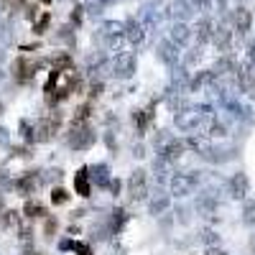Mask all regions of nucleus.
I'll list each match as a JSON object with an SVG mask.
<instances>
[{
  "mask_svg": "<svg viewBox=\"0 0 255 255\" xmlns=\"http://www.w3.org/2000/svg\"><path fill=\"white\" fill-rule=\"evenodd\" d=\"M38 3H51V0H38Z\"/></svg>",
  "mask_w": 255,
  "mask_h": 255,
  "instance_id": "52",
  "label": "nucleus"
},
{
  "mask_svg": "<svg viewBox=\"0 0 255 255\" xmlns=\"http://www.w3.org/2000/svg\"><path fill=\"white\" fill-rule=\"evenodd\" d=\"M125 220H128V212H125V209H113V212H110V220H108V225H110V230H113V235L123 230Z\"/></svg>",
  "mask_w": 255,
  "mask_h": 255,
  "instance_id": "21",
  "label": "nucleus"
},
{
  "mask_svg": "<svg viewBox=\"0 0 255 255\" xmlns=\"http://www.w3.org/2000/svg\"><path fill=\"white\" fill-rule=\"evenodd\" d=\"M184 151H186V143L179 140V138H168L161 148H158V158H163L166 163H179L184 158Z\"/></svg>",
  "mask_w": 255,
  "mask_h": 255,
  "instance_id": "8",
  "label": "nucleus"
},
{
  "mask_svg": "<svg viewBox=\"0 0 255 255\" xmlns=\"http://www.w3.org/2000/svg\"><path fill=\"white\" fill-rule=\"evenodd\" d=\"M197 212H199V215H204V217L215 215V212H217V199L212 197V194H202L197 199Z\"/></svg>",
  "mask_w": 255,
  "mask_h": 255,
  "instance_id": "20",
  "label": "nucleus"
},
{
  "mask_svg": "<svg viewBox=\"0 0 255 255\" xmlns=\"http://www.w3.org/2000/svg\"><path fill=\"white\" fill-rule=\"evenodd\" d=\"M38 184H41L38 171H26L23 176H20V179L15 181V189H18L23 197H28V194H33V191H36V186H38Z\"/></svg>",
  "mask_w": 255,
  "mask_h": 255,
  "instance_id": "14",
  "label": "nucleus"
},
{
  "mask_svg": "<svg viewBox=\"0 0 255 255\" xmlns=\"http://www.w3.org/2000/svg\"><path fill=\"white\" fill-rule=\"evenodd\" d=\"M10 135H8V128H0V145H8Z\"/></svg>",
  "mask_w": 255,
  "mask_h": 255,
  "instance_id": "41",
  "label": "nucleus"
},
{
  "mask_svg": "<svg viewBox=\"0 0 255 255\" xmlns=\"http://www.w3.org/2000/svg\"><path fill=\"white\" fill-rule=\"evenodd\" d=\"M194 33H197L199 46H202V44H207V41L212 38V23H209V20H202V23L197 26V31H194Z\"/></svg>",
  "mask_w": 255,
  "mask_h": 255,
  "instance_id": "25",
  "label": "nucleus"
},
{
  "mask_svg": "<svg viewBox=\"0 0 255 255\" xmlns=\"http://www.w3.org/2000/svg\"><path fill=\"white\" fill-rule=\"evenodd\" d=\"M145 31H148V28L140 23V20H135V18H130V20L123 26L125 41H128V44H133V46H143V44H145Z\"/></svg>",
  "mask_w": 255,
  "mask_h": 255,
  "instance_id": "9",
  "label": "nucleus"
},
{
  "mask_svg": "<svg viewBox=\"0 0 255 255\" xmlns=\"http://www.w3.org/2000/svg\"><path fill=\"white\" fill-rule=\"evenodd\" d=\"M72 250H74L77 255H95L92 248H90L87 243H72Z\"/></svg>",
  "mask_w": 255,
  "mask_h": 255,
  "instance_id": "36",
  "label": "nucleus"
},
{
  "mask_svg": "<svg viewBox=\"0 0 255 255\" xmlns=\"http://www.w3.org/2000/svg\"><path fill=\"white\" fill-rule=\"evenodd\" d=\"M250 250H253V255H255V235L250 238Z\"/></svg>",
  "mask_w": 255,
  "mask_h": 255,
  "instance_id": "47",
  "label": "nucleus"
},
{
  "mask_svg": "<svg viewBox=\"0 0 255 255\" xmlns=\"http://www.w3.org/2000/svg\"><path fill=\"white\" fill-rule=\"evenodd\" d=\"M18 225H20V217H18V212L15 209H8V212H3V227L5 230H18Z\"/></svg>",
  "mask_w": 255,
  "mask_h": 255,
  "instance_id": "27",
  "label": "nucleus"
},
{
  "mask_svg": "<svg viewBox=\"0 0 255 255\" xmlns=\"http://www.w3.org/2000/svg\"><path fill=\"white\" fill-rule=\"evenodd\" d=\"M199 59H202V49L197 46L191 54H186V59H184V67H194V64H197Z\"/></svg>",
  "mask_w": 255,
  "mask_h": 255,
  "instance_id": "33",
  "label": "nucleus"
},
{
  "mask_svg": "<svg viewBox=\"0 0 255 255\" xmlns=\"http://www.w3.org/2000/svg\"><path fill=\"white\" fill-rule=\"evenodd\" d=\"M56 230H59V222H56L54 217H49V220H46V225H44V235H46V238L51 240V238H54V232H56Z\"/></svg>",
  "mask_w": 255,
  "mask_h": 255,
  "instance_id": "34",
  "label": "nucleus"
},
{
  "mask_svg": "<svg viewBox=\"0 0 255 255\" xmlns=\"http://www.w3.org/2000/svg\"><path fill=\"white\" fill-rule=\"evenodd\" d=\"M248 176L245 174H232L230 176V181H227V189H230V197L232 199H245V194H248Z\"/></svg>",
  "mask_w": 255,
  "mask_h": 255,
  "instance_id": "12",
  "label": "nucleus"
},
{
  "mask_svg": "<svg viewBox=\"0 0 255 255\" xmlns=\"http://www.w3.org/2000/svg\"><path fill=\"white\" fill-rule=\"evenodd\" d=\"M61 120H64V115L59 113V110H51V113H46V115H41L38 120H36V143H49V140H54V135L59 133V128H61Z\"/></svg>",
  "mask_w": 255,
  "mask_h": 255,
  "instance_id": "3",
  "label": "nucleus"
},
{
  "mask_svg": "<svg viewBox=\"0 0 255 255\" xmlns=\"http://www.w3.org/2000/svg\"><path fill=\"white\" fill-rule=\"evenodd\" d=\"M179 51H181V49L174 46L171 41L166 38V41H161V44H158V51H156V54H158V59L166 64V67H176V64H179Z\"/></svg>",
  "mask_w": 255,
  "mask_h": 255,
  "instance_id": "11",
  "label": "nucleus"
},
{
  "mask_svg": "<svg viewBox=\"0 0 255 255\" xmlns=\"http://www.w3.org/2000/svg\"><path fill=\"white\" fill-rule=\"evenodd\" d=\"M133 156H135V158H143V156H145V148H143L140 143H138V145L133 148Z\"/></svg>",
  "mask_w": 255,
  "mask_h": 255,
  "instance_id": "44",
  "label": "nucleus"
},
{
  "mask_svg": "<svg viewBox=\"0 0 255 255\" xmlns=\"http://www.w3.org/2000/svg\"><path fill=\"white\" fill-rule=\"evenodd\" d=\"M3 77H5V74H3V69H0V82H3Z\"/></svg>",
  "mask_w": 255,
  "mask_h": 255,
  "instance_id": "51",
  "label": "nucleus"
},
{
  "mask_svg": "<svg viewBox=\"0 0 255 255\" xmlns=\"http://www.w3.org/2000/svg\"><path fill=\"white\" fill-rule=\"evenodd\" d=\"M243 222L250 225V227H255V199L245 202V207H243Z\"/></svg>",
  "mask_w": 255,
  "mask_h": 255,
  "instance_id": "29",
  "label": "nucleus"
},
{
  "mask_svg": "<svg viewBox=\"0 0 255 255\" xmlns=\"http://www.w3.org/2000/svg\"><path fill=\"white\" fill-rule=\"evenodd\" d=\"M41 67H44V61H33V59L20 56V59H15V64H13V77H15L18 82H31V79L38 74Z\"/></svg>",
  "mask_w": 255,
  "mask_h": 255,
  "instance_id": "7",
  "label": "nucleus"
},
{
  "mask_svg": "<svg viewBox=\"0 0 255 255\" xmlns=\"http://www.w3.org/2000/svg\"><path fill=\"white\" fill-rule=\"evenodd\" d=\"M95 140H97V133L90 123H77L67 133V145L72 151H87V148L95 145Z\"/></svg>",
  "mask_w": 255,
  "mask_h": 255,
  "instance_id": "2",
  "label": "nucleus"
},
{
  "mask_svg": "<svg viewBox=\"0 0 255 255\" xmlns=\"http://www.w3.org/2000/svg\"><path fill=\"white\" fill-rule=\"evenodd\" d=\"M3 59H5V51H3V49H0V61H3Z\"/></svg>",
  "mask_w": 255,
  "mask_h": 255,
  "instance_id": "50",
  "label": "nucleus"
},
{
  "mask_svg": "<svg viewBox=\"0 0 255 255\" xmlns=\"http://www.w3.org/2000/svg\"><path fill=\"white\" fill-rule=\"evenodd\" d=\"M245 67H250V69L255 72V41L250 44V51H248V64H245Z\"/></svg>",
  "mask_w": 255,
  "mask_h": 255,
  "instance_id": "39",
  "label": "nucleus"
},
{
  "mask_svg": "<svg viewBox=\"0 0 255 255\" xmlns=\"http://www.w3.org/2000/svg\"><path fill=\"white\" fill-rule=\"evenodd\" d=\"M90 115H92V108H90V105H82V108H77L74 115H72V125H77V123H87Z\"/></svg>",
  "mask_w": 255,
  "mask_h": 255,
  "instance_id": "28",
  "label": "nucleus"
},
{
  "mask_svg": "<svg viewBox=\"0 0 255 255\" xmlns=\"http://www.w3.org/2000/svg\"><path fill=\"white\" fill-rule=\"evenodd\" d=\"M138 72V59L133 51H123L113 59V77L115 79H130Z\"/></svg>",
  "mask_w": 255,
  "mask_h": 255,
  "instance_id": "5",
  "label": "nucleus"
},
{
  "mask_svg": "<svg viewBox=\"0 0 255 255\" xmlns=\"http://www.w3.org/2000/svg\"><path fill=\"white\" fill-rule=\"evenodd\" d=\"M148 197V174L143 168H135L128 179V199L130 202H143Z\"/></svg>",
  "mask_w": 255,
  "mask_h": 255,
  "instance_id": "6",
  "label": "nucleus"
},
{
  "mask_svg": "<svg viewBox=\"0 0 255 255\" xmlns=\"http://www.w3.org/2000/svg\"><path fill=\"white\" fill-rule=\"evenodd\" d=\"M87 168H90V181H95L100 189L110 186V168L105 163H95V166H87Z\"/></svg>",
  "mask_w": 255,
  "mask_h": 255,
  "instance_id": "15",
  "label": "nucleus"
},
{
  "mask_svg": "<svg viewBox=\"0 0 255 255\" xmlns=\"http://www.w3.org/2000/svg\"><path fill=\"white\" fill-rule=\"evenodd\" d=\"M74 191H77L82 199H87L92 194V181H90V168L87 166L77 171V176H74Z\"/></svg>",
  "mask_w": 255,
  "mask_h": 255,
  "instance_id": "13",
  "label": "nucleus"
},
{
  "mask_svg": "<svg viewBox=\"0 0 255 255\" xmlns=\"http://www.w3.org/2000/svg\"><path fill=\"white\" fill-rule=\"evenodd\" d=\"M110 255H125V253H123V250H113Z\"/></svg>",
  "mask_w": 255,
  "mask_h": 255,
  "instance_id": "49",
  "label": "nucleus"
},
{
  "mask_svg": "<svg viewBox=\"0 0 255 255\" xmlns=\"http://www.w3.org/2000/svg\"><path fill=\"white\" fill-rule=\"evenodd\" d=\"M238 84H240V92H245L248 97H255V72L250 67L238 72Z\"/></svg>",
  "mask_w": 255,
  "mask_h": 255,
  "instance_id": "16",
  "label": "nucleus"
},
{
  "mask_svg": "<svg viewBox=\"0 0 255 255\" xmlns=\"http://www.w3.org/2000/svg\"><path fill=\"white\" fill-rule=\"evenodd\" d=\"M168 204H171V199H168V194H163V191L158 189L156 194L151 197V202H148V212H151V215H163V212L168 209Z\"/></svg>",
  "mask_w": 255,
  "mask_h": 255,
  "instance_id": "18",
  "label": "nucleus"
},
{
  "mask_svg": "<svg viewBox=\"0 0 255 255\" xmlns=\"http://www.w3.org/2000/svg\"><path fill=\"white\" fill-rule=\"evenodd\" d=\"M18 130H20V138H23L28 145H33V143H36V128L31 125V120H20Z\"/></svg>",
  "mask_w": 255,
  "mask_h": 255,
  "instance_id": "22",
  "label": "nucleus"
},
{
  "mask_svg": "<svg viewBox=\"0 0 255 255\" xmlns=\"http://www.w3.org/2000/svg\"><path fill=\"white\" fill-rule=\"evenodd\" d=\"M105 143H108L110 151H115V140H113V133H105Z\"/></svg>",
  "mask_w": 255,
  "mask_h": 255,
  "instance_id": "45",
  "label": "nucleus"
},
{
  "mask_svg": "<svg viewBox=\"0 0 255 255\" xmlns=\"http://www.w3.org/2000/svg\"><path fill=\"white\" fill-rule=\"evenodd\" d=\"M212 118V110L209 108H191V105H186L184 110H179L176 115H174V125L179 128L181 133H194V130H199V128H204Z\"/></svg>",
  "mask_w": 255,
  "mask_h": 255,
  "instance_id": "1",
  "label": "nucleus"
},
{
  "mask_svg": "<svg viewBox=\"0 0 255 255\" xmlns=\"http://www.w3.org/2000/svg\"><path fill=\"white\" fill-rule=\"evenodd\" d=\"M108 189H110L113 194L118 197V194H120V181H118V179H110V186H108Z\"/></svg>",
  "mask_w": 255,
  "mask_h": 255,
  "instance_id": "42",
  "label": "nucleus"
},
{
  "mask_svg": "<svg viewBox=\"0 0 255 255\" xmlns=\"http://www.w3.org/2000/svg\"><path fill=\"white\" fill-rule=\"evenodd\" d=\"M118 33H123V23H118V20H108V23H102V28H100L102 38H110V36H118Z\"/></svg>",
  "mask_w": 255,
  "mask_h": 255,
  "instance_id": "24",
  "label": "nucleus"
},
{
  "mask_svg": "<svg viewBox=\"0 0 255 255\" xmlns=\"http://www.w3.org/2000/svg\"><path fill=\"white\" fill-rule=\"evenodd\" d=\"M23 212H26V217H28V220H36V217H46V209H44V204H38V202H33V199H28V202H26Z\"/></svg>",
  "mask_w": 255,
  "mask_h": 255,
  "instance_id": "23",
  "label": "nucleus"
},
{
  "mask_svg": "<svg viewBox=\"0 0 255 255\" xmlns=\"http://www.w3.org/2000/svg\"><path fill=\"white\" fill-rule=\"evenodd\" d=\"M189 38H191V31H189V26L184 23V20H176V23L171 26V31H168V41H171L174 46L184 49V46L189 44Z\"/></svg>",
  "mask_w": 255,
  "mask_h": 255,
  "instance_id": "10",
  "label": "nucleus"
},
{
  "mask_svg": "<svg viewBox=\"0 0 255 255\" xmlns=\"http://www.w3.org/2000/svg\"><path fill=\"white\" fill-rule=\"evenodd\" d=\"M49 23H51V15H49V13H44V15H41L38 20H33V33H36V36H41V33H46Z\"/></svg>",
  "mask_w": 255,
  "mask_h": 255,
  "instance_id": "30",
  "label": "nucleus"
},
{
  "mask_svg": "<svg viewBox=\"0 0 255 255\" xmlns=\"http://www.w3.org/2000/svg\"><path fill=\"white\" fill-rule=\"evenodd\" d=\"M0 189H3V191H8V189H15V179H10V176H8V171H5V168H0Z\"/></svg>",
  "mask_w": 255,
  "mask_h": 255,
  "instance_id": "32",
  "label": "nucleus"
},
{
  "mask_svg": "<svg viewBox=\"0 0 255 255\" xmlns=\"http://www.w3.org/2000/svg\"><path fill=\"white\" fill-rule=\"evenodd\" d=\"M102 90H105L102 79H92V84H90V97H92V100H95V97H100V95H102Z\"/></svg>",
  "mask_w": 255,
  "mask_h": 255,
  "instance_id": "35",
  "label": "nucleus"
},
{
  "mask_svg": "<svg viewBox=\"0 0 255 255\" xmlns=\"http://www.w3.org/2000/svg\"><path fill=\"white\" fill-rule=\"evenodd\" d=\"M51 202H54V204H67V202H69V191L61 189V186L51 189Z\"/></svg>",
  "mask_w": 255,
  "mask_h": 255,
  "instance_id": "31",
  "label": "nucleus"
},
{
  "mask_svg": "<svg viewBox=\"0 0 255 255\" xmlns=\"http://www.w3.org/2000/svg\"><path fill=\"white\" fill-rule=\"evenodd\" d=\"M199 181H202V174L199 171H186V174L171 176V197L181 199V197L194 194V189L199 186Z\"/></svg>",
  "mask_w": 255,
  "mask_h": 255,
  "instance_id": "4",
  "label": "nucleus"
},
{
  "mask_svg": "<svg viewBox=\"0 0 255 255\" xmlns=\"http://www.w3.org/2000/svg\"><path fill=\"white\" fill-rule=\"evenodd\" d=\"M153 105L148 110H133V125H135V130H138V135H143L145 133V128H148V120L153 118Z\"/></svg>",
  "mask_w": 255,
  "mask_h": 255,
  "instance_id": "19",
  "label": "nucleus"
},
{
  "mask_svg": "<svg viewBox=\"0 0 255 255\" xmlns=\"http://www.w3.org/2000/svg\"><path fill=\"white\" fill-rule=\"evenodd\" d=\"M232 23H235V31L240 36H245L250 31V23H253V18H250V10L248 8H235V13H232Z\"/></svg>",
  "mask_w": 255,
  "mask_h": 255,
  "instance_id": "17",
  "label": "nucleus"
},
{
  "mask_svg": "<svg viewBox=\"0 0 255 255\" xmlns=\"http://www.w3.org/2000/svg\"><path fill=\"white\" fill-rule=\"evenodd\" d=\"M0 227H3V199H0Z\"/></svg>",
  "mask_w": 255,
  "mask_h": 255,
  "instance_id": "46",
  "label": "nucleus"
},
{
  "mask_svg": "<svg viewBox=\"0 0 255 255\" xmlns=\"http://www.w3.org/2000/svg\"><path fill=\"white\" fill-rule=\"evenodd\" d=\"M215 44L220 51H230V31L227 28H217L215 31Z\"/></svg>",
  "mask_w": 255,
  "mask_h": 255,
  "instance_id": "26",
  "label": "nucleus"
},
{
  "mask_svg": "<svg viewBox=\"0 0 255 255\" xmlns=\"http://www.w3.org/2000/svg\"><path fill=\"white\" fill-rule=\"evenodd\" d=\"M207 255H227L222 248H217V245H212V248H207Z\"/></svg>",
  "mask_w": 255,
  "mask_h": 255,
  "instance_id": "43",
  "label": "nucleus"
},
{
  "mask_svg": "<svg viewBox=\"0 0 255 255\" xmlns=\"http://www.w3.org/2000/svg\"><path fill=\"white\" fill-rule=\"evenodd\" d=\"M82 10H84V8H79V5H77V8H74V13H72V23H74V26H79V23H82Z\"/></svg>",
  "mask_w": 255,
  "mask_h": 255,
  "instance_id": "40",
  "label": "nucleus"
},
{
  "mask_svg": "<svg viewBox=\"0 0 255 255\" xmlns=\"http://www.w3.org/2000/svg\"><path fill=\"white\" fill-rule=\"evenodd\" d=\"M202 240H204V243H207V245L212 248V245H215V243L220 240V235H217L215 230H204V232H202Z\"/></svg>",
  "mask_w": 255,
  "mask_h": 255,
  "instance_id": "37",
  "label": "nucleus"
},
{
  "mask_svg": "<svg viewBox=\"0 0 255 255\" xmlns=\"http://www.w3.org/2000/svg\"><path fill=\"white\" fill-rule=\"evenodd\" d=\"M13 156L15 158H31V148L23 145V148H13Z\"/></svg>",
  "mask_w": 255,
  "mask_h": 255,
  "instance_id": "38",
  "label": "nucleus"
},
{
  "mask_svg": "<svg viewBox=\"0 0 255 255\" xmlns=\"http://www.w3.org/2000/svg\"><path fill=\"white\" fill-rule=\"evenodd\" d=\"M5 113V105H3V100H0V115H3Z\"/></svg>",
  "mask_w": 255,
  "mask_h": 255,
  "instance_id": "48",
  "label": "nucleus"
}]
</instances>
